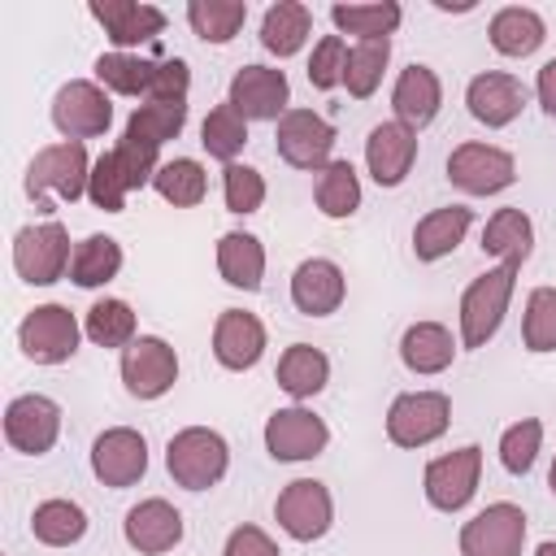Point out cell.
Instances as JSON below:
<instances>
[{
    "label": "cell",
    "instance_id": "5",
    "mask_svg": "<svg viewBox=\"0 0 556 556\" xmlns=\"http://www.w3.org/2000/svg\"><path fill=\"white\" fill-rule=\"evenodd\" d=\"M83 326L65 304H39L17 326V348L35 365H65L78 352Z\"/></svg>",
    "mask_w": 556,
    "mask_h": 556
},
{
    "label": "cell",
    "instance_id": "21",
    "mask_svg": "<svg viewBox=\"0 0 556 556\" xmlns=\"http://www.w3.org/2000/svg\"><path fill=\"white\" fill-rule=\"evenodd\" d=\"M417 161V130L404 122H378L365 139V165L378 187H400Z\"/></svg>",
    "mask_w": 556,
    "mask_h": 556
},
{
    "label": "cell",
    "instance_id": "27",
    "mask_svg": "<svg viewBox=\"0 0 556 556\" xmlns=\"http://www.w3.org/2000/svg\"><path fill=\"white\" fill-rule=\"evenodd\" d=\"M486 39H491V48L500 56H534L543 48V39H547V22L526 4H508V9H500L491 17Z\"/></svg>",
    "mask_w": 556,
    "mask_h": 556
},
{
    "label": "cell",
    "instance_id": "32",
    "mask_svg": "<svg viewBox=\"0 0 556 556\" xmlns=\"http://www.w3.org/2000/svg\"><path fill=\"white\" fill-rule=\"evenodd\" d=\"M182 126H187V100H148V104H139L130 117H126V139H139V143H148V148H165L169 139H178L182 135Z\"/></svg>",
    "mask_w": 556,
    "mask_h": 556
},
{
    "label": "cell",
    "instance_id": "54",
    "mask_svg": "<svg viewBox=\"0 0 556 556\" xmlns=\"http://www.w3.org/2000/svg\"><path fill=\"white\" fill-rule=\"evenodd\" d=\"M547 486H552V495H556V460H552V469H547Z\"/></svg>",
    "mask_w": 556,
    "mask_h": 556
},
{
    "label": "cell",
    "instance_id": "36",
    "mask_svg": "<svg viewBox=\"0 0 556 556\" xmlns=\"http://www.w3.org/2000/svg\"><path fill=\"white\" fill-rule=\"evenodd\" d=\"M313 200L330 222H343L361 208V178L352 169V161H330L326 169H317L313 182Z\"/></svg>",
    "mask_w": 556,
    "mask_h": 556
},
{
    "label": "cell",
    "instance_id": "30",
    "mask_svg": "<svg viewBox=\"0 0 556 556\" xmlns=\"http://www.w3.org/2000/svg\"><path fill=\"white\" fill-rule=\"evenodd\" d=\"M326 382H330V361H326L321 348H313V343H291V348L278 356V387H282L291 400H313Z\"/></svg>",
    "mask_w": 556,
    "mask_h": 556
},
{
    "label": "cell",
    "instance_id": "17",
    "mask_svg": "<svg viewBox=\"0 0 556 556\" xmlns=\"http://www.w3.org/2000/svg\"><path fill=\"white\" fill-rule=\"evenodd\" d=\"M91 473L122 491V486H135L143 473H148V443L139 430L130 426H109L104 434H96L91 443Z\"/></svg>",
    "mask_w": 556,
    "mask_h": 556
},
{
    "label": "cell",
    "instance_id": "11",
    "mask_svg": "<svg viewBox=\"0 0 556 556\" xmlns=\"http://www.w3.org/2000/svg\"><path fill=\"white\" fill-rule=\"evenodd\" d=\"M447 178L465 195H495V191H504V187L517 182V161H513V152H504L495 143H473L469 139V143L452 148Z\"/></svg>",
    "mask_w": 556,
    "mask_h": 556
},
{
    "label": "cell",
    "instance_id": "20",
    "mask_svg": "<svg viewBox=\"0 0 556 556\" xmlns=\"http://www.w3.org/2000/svg\"><path fill=\"white\" fill-rule=\"evenodd\" d=\"M122 534L139 556H165L182 543V513L161 495L139 500L135 508H126Z\"/></svg>",
    "mask_w": 556,
    "mask_h": 556
},
{
    "label": "cell",
    "instance_id": "3",
    "mask_svg": "<svg viewBox=\"0 0 556 556\" xmlns=\"http://www.w3.org/2000/svg\"><path fill=\"white\" fill-rule=\"evenodd\" d=\"M165 469L182 491H208L226 478L230 469V447L217 430L208 426H187L169 439L165 447Z\"/></svg>",
    "mask_w": 556,
    "mask_h": 556
},
{
    "label": "cell",
    "instance_id": "4",
    "mask_svg": "<svg viewBox=\"0 0 556 556\" xmlns=\"http://www.w3.org/2000/svg\"><path fill=\"white\" fill-rule=\"evenodd\" d=\"M52 126L70 143L100 139L113 126V100H109V91L100 83H91V78H70L52 96Z\"/></svg>",
    "mask_w": 556,
    "mask_h": 556
},
{
    "label": "cell",
    "instance_id": "13",
    "mask_svg": "<svg viewBox=\"0 0 556 556\" xmlns=\"http://www.w3.org/2000/svg\"><path fill=\"white\" fill-rule=\"evenodd\" d=\"M526 547V513L508 500L486 504L478 517L460 526V556H521Z\"/></svg>",
    "mask_w": 556,
    "mask_h": 556
},
{
    "label": "cell",
    "instance_id": "16",
    "mask_svg": "<svg viewBox=\"0 0 556 556\" xmlns=\"http://www.w3.org/2000/svg\"><path fill=\"white\" fill-rule=\"evenodd\" d=\"M330 443V426L313 408H274L265 421V452L274 460H313Z\"/></svg>",
    "mask_w": 556,
    "mask_h": 556
},
{
    "label": "cell",
    "instance_id": "2",
    "mask_svg": "<svg viewBox=\"0 0 556 556\" xmlns=\"http://www.w3.org/2000/svg\"><path fill=\"white\" fill-rule=\"evenodd\" d=\"M517 261H500L495 269L478 274L460 295V348H486L508 313L517 287Z\"/></svg>",
    "mask_w": 556,
    "mask_h": 556
},
{
    "label": "cell",
    "instance_id": "12",
    "mask_svg": "<svg viewBox=\"0 0 556 556\" xmlns=\"http://www.w3.org/2000/svg\"><path fill=\"white\" fill-rule=\"evenodd\" d=\"M4 439L22 456L52 452L56 439H61V404L52 395H39V391L9 400V408H4Z\"/></svg>",
    "mask_w": 556,
    "mask_h": 556
},
{
    "label": "cell",
    "instance_id": "23",
    "mask_svg": "<svg viewBox=\"0 0 556 556\" xmlns=\"http://www.w3.org/2000/svg\"><path fill=\"white\" fill-rule=\"evenodd\" d=\"M265 352V326L256 313H243V308H226L213 326V356L222 369H252Z\"/></svg>",
    "mask_w": 556,
    "mask_h": 556
},
{
    "label": "cell",
    "instance_id": "38",
    "mask_svg": "<svg viewBox=\"0 0 556 556\" xmlns=\"http://www.w3.org/2000/svg\"><path fill=\"white\" fill-rule=\"evenodd\" d=\"M96 78L104 91L117 96H148L156 78V61L135 56V52H100L96 56Z\"/></svg>",
    "mask_w": 556,
    "mask_h": 556
},
{
    "label": "cell",
    "instance_id": "33",
    "mask_svg": "<svg viewBox=\"0 0 556 556\" xmlns=\"http://www.w3.org/2000/svg\"><path fill=\"white\" fill-rule=\"evenodd\" d=\"M482 252L500 261H526L534 252V226L521 208H495L491 222L482 226Z\"/></svg>",
    "mask_w": 556,
    "mask_h": 556
},
{
    "label": "cell",
    "instance_id": "31",
    "mask_svg": "<svg viewBox=\"0 0 556 556\" xmlns=\"http://www.w3.org/2000/svg\"><path fill=\"white\" fill-rule=\"evenodd\" d=\"M330 22L339 35L361 39H391L395 26L404 22V9L395 0H369V4H330Z\"/></svg>",
    "mask_w": 556,
    "mask_h": 556
},
{
    "label": "cell",
    "instance_id": "8",
    "mask_svg": "<svg viewBox=\"0 0 556 556\" xmlns=\"http://www.w3.org/2000/svg\"><path fill=\"white\" fill-rule=\"evenodd\" d=\"M478 478H482V447L478 443H465L447 456H434L421 473V491L430 500V508L439 513H460L473 491H478Z\"/></svg>",
    "mask_w": 556,
    "mask_h": 556
},
{
    "label": "cell",
    "instance_id": "1",
    "mask_svg": "<svg viewBox=\"0 0 556 556\" xmlns=\"http://www.w3.org/2000/svg\"><path fill=\"white\" fill-rule=\"evenodd\" d=\"M91 156H87V148L83 143H70V139H61V143H48V148H39L35 156H30V165H26V195L35 200V208H48V200L56 195V200H65V204H74V200H83L87 195V182H91Z\"/></svg>",
    "mask_w": 556,
    "mask_h": 556
},
{
    "label": "cell",
    "instance_id": "41",
    "mask_svg": "<svg viewBox=\"0 0 556 556\" xmlns=\"http://www.w3.org/2000/svg\"><path fill=\"white\" fill-rule=\"evenodd\" d=\"M391 61V39H361L348 48V70H343V87L352 100H369L382 83V70Z\"/></svg>",
    "mask_w": 556,
    "mask_h": 556
},
{
    "label": "cell",
    "instance_id": "43",
    "mask_svg": "<svg viewBox=\"0 0 556 556\" xmlns=\"http://www.w3.org/2000/svg\"><path fill=\"white\" fill-rule=\"evenodd\" d=\"M526 352H556V287H534L521 313Z\"/></svg>",
    "mask_w": 556,
    "mask_h": 556
},
{
    "label": "cell",
    "instance_id": "19",
    "mask_svg": "<svg viewBox=\"0 0 556 556\" xmlns=\"http://www.w3.org/2000/svg\"><path fill=\"white\" fill-rule=\"evenodd\" d=\"M465 104H469V117H473V122L500 130V126H508V122L521 117V109H526V87H521L517 74L482 70V74L469 78V87H465Z\"/></svg>",
    "mask_w": 556,
    "mask_h": 556
},
{
    "label": "cell",
    "instance_id": "51",
    "mask_svg": "<svg viewBox=\"0 0 556 556\" xmlns=\"http://www.w3.org/2000/svg\"><path fill=\"white\" fill-rule=\"evenodd\" d=\"M534 96H539L543 113H547V117H556V56H552V61H543V70H539V78H534Z\"/></svg>",
    "mask_w": 556,
    "mask_h": 556
},
{
    "label": "cell",
    "instance_id": "39",
    "mask_svg": "<svg viewBox=\"0 0 556 556\" xmlns=\"http://www.w3.org/2000/svg\"><path fill=\"white\" fill-rule=\"evenodd\" d=\"M187 22L204 43H230L248 22V0H191Z\"/></svg>",
    "mask_w": 556,
    "mask_h": 556
},
{
    "label": "cell",
    "instance_id": "47",
    "mask_svg": "<svg viewBox=\"0 0 556 556\" xmlns=\"http://www.w3.org/2000/svg\"><path fill=\"white\" fill-rule=\"evenodd\" d=\"M343 70H348V43L343 35H321L313 56H308V83L317 91H334L343 87Z\"/></svg>",
    "mask_w": 556,
    "mask_h": 556
},
{
    "label": "cell",
    "instance_id": "6",
    "mask_svg": "<svg viewBox=\"0 0 556 556\" xmlns=\"http://www.w3.org/2000/svg\"><path fill=\"white\" fill-rule=\"evenodd\" d=\"M452 426V400L443 391H404L387 408V439L395 447H426Z\"/></svg>",
    "mask_w": 556,
    "mask_h": 556
},
{
    "label": "cell",
    "instance_id": "22",
    "mask_svg": "<svg viewBox=\"0 0 556 556\" xmlns=\"http://www.w3.org/2000/svg\"><path fill=\"white\" fill-rule=\"evenodd\" d=\"M348 295V278L334 261L326 256H308L295 265L291 274V304L304 313V317H330Z\"/></svg>",
    "mask_w": 556,
    "mask_h": 556
},
{
    "label": "cell",
    "instance_id": "29",
    "mask_svg": "<svg viewBox=\"0 0 556 556\" xmlns=\"http://www.w3.org/2000/svg\"><path fill=\"white\" fill-rule=\"evenodd\" d=\"M308 30H313V13H308V4H300V0H278V4H269L265 17H261V43H265V52H274L278 61H282V56H295V52L304 48Z\"/></svg>",
    "mask_w": 556,
    "mask_h": 556
},
{
    "label": "cell",
    "instance_id": "40",
    "mask_svg": "<svg viewBox=\"0 0 556 556\" xmlns=\"http://www.w3.org/2000/svg\"><path fill=\"white\" fill-rule=\"evenodd\" d=\"M83 334L96 343V348H130L139 334H135V308L126 300H96L87 308V321H83Z\"/></svg>",
    "mask_w": 556,
    "mask_h": 556
},
{
    "label": "cell",
    "instance_id": "50",
    "mask_svg": "<svg viewBox=\"0 0 556 556\" xmlns=\"http://www.w3.org/2000/svg\"><path fill=\"white\" fill-rule=\"evenodd\" d=\"M222 556H282V552H278V543H274L261 526H235V530L226 534Z\"/></svg>",
    "mask_w": 556,
    "mask_h": 556
},
{
    "label": "cell",
    "instance_id": "7",
    "mask_svg": "<svg viewBox=\"0 0 556 556\" xmlns=\"http://www.w3.org/2000/svg\"><path fill=\"white\" fill-rule=\"evenodd\" d=\"M70 261H74V252H70V235L61 222L22 226L13 235V269L30 287H52L70 269Z\"/></svg>",
    "mask_w": 556,
    "mask_h": 556
},
{
    "label": "cell",
    "instance_id": "46",
    "mask_svg": "<svg viewBox=\"0 0 556 556\" xmlns=\"http://www.w3.org/2000/svg\"><path fill=\"white\" fill-rule=\"evenodd\" d=\"M222 200H226L230 213L248 217V213H256L265 204V178L252 165H239L235 161V165L222 169Z\"/></svg>",
    "mask_w": 556,
    "mask_h": 556
},
{
    "label": "cell",
    "instance_id": "18",
    "mask_svg": "<svg viewBox=\"0 0 556 556\" xmlns=\"http://www.w3.org/2000/svg\"><path fill=\"white\" fill-rule=\"evenodd\" d=\"M91 17L104 26L113 52H130L139 43H152L165 30V9L139 4V0H91Z\"/></svg>",
    "mask_w": 556,
    "mask_h": 556
},
{
    "label": "cell",
    "instance_id": "14",
    "mask_svg": "<svg viewBox=\"0 0 556 556\" xmlns=\"http://www.w3.org/2000/svg\"><path fill=\"white\" fill-rule=\"evenodd\" d=\"M226 104L243 117V122H278L291 104V83L282 70L274 65H243L230 78Z\"/></svg>",
    "mask_w": 556,
    "mask_h": 556
},
{
    "label": "cell",
    "instance_id": "48",
    "mask_svg": "<svg viewBox=\"0 0 556 556\" xmlns=\"http://www.w3.org/2000/svg\"><path fill=\"white\" fill-rule=\"evenodd\" d=\"M113 156H117V169H122V178H126V187L130 191H143V187H152V178H156V169H161V161H156V148H148V143H139V139H117L113 143Z\"/></svg>",
    "mask_w": 556,
    "mask_h": 556
},
{
    "label": "cell",
    "instance_id": "25",
    "mask_svg": "<svg viewBox=\"0 0 556 556\" xmlns=\"http://www.w3.org/2000/svg\"><path fill=\"white\" fill-rule=\"evenodd\" d=\"M469 226H473V208H465V204L430 208V213L413 226V256H417V261H426V265H434V261L452 256V252L465 243Z\"/></svg>",
    "mask_w": 556,
    "mask_h": 556
},
{
    "label": "cell",
    "instance_id": "52",
    "mask_svg": "<svg viewBox=\"0 0 556 556\" xmlns=\"http://www.w3.org/2000/svg\"><path fill=\"white\" fill-rule=\"evenodd\" d=\"M434 9H439V13H469L473 0H460V4H452V0H434Z\"/></svg>",
    "mask_w": 556,
    "mask_h": 556
},
{
    "label": "cell",
    "instance_id": "9",
    "mask_svg": "<svg viewBox=\"0 0 556 556\" xmlns=\"http://www.w3.org/2000/svg\"><path fill=\"white\" fill-rule=\"evenodd\" d=\"M274 148L291 169H326L334 152V126L313 109H287L274 130Z\"/></svg>",
    "mask_w": 556,
    "mask_h": 556
},
{
    "label": "cell",
    "instance_id": "37",
    "mask_svg": "<svg viewBox=\"0 0 556 556\" xmlns=\"http://www.w3.org/2000/svg\"><path fill=\"white\" fill-rule=\"evenodd\" d=\"M122 269V243L113 235H87L78 248H74V261H70V278L74 287H104L113 282Z\"/></svg>",
    "mask_w": 556,
    "mask_h": 556
},
{
    "label": "cell",
    "instance_id": "53",
    "mask_svg": "<svg viewBox=\"0 0 556 556\" xmlns=\"http://www.w3.org/2000/svg\"><path fill=\"white\" fill-rule=\"evenodd\" d=\"M534 556H556V539H547V543H539V547H534Z\"/></svg>",
    "mask_w": 556,
    "mask_h": 556
},
{
    "label": "cell",
    "instance_id": "44",
    "mask_svg": "<svg viewBox=\"0 0 556 556\" xmlns=\"http://www.w3.org/2000/svg\"><path fill=\"white\" fill-rule=\"evenodd\" d=\"M543 447V421L539 417H521L500 434V465L508 473H530Z\"/></svg>",
    "mask_w": 556,
    "mask_h": 556
},
{
    "label": "cell",
    "instance_id": "15",
    "mask_svg": "<svg viewBox=\"0 0 556 556\" xmlns=\"http://www.w3.org/2000/svg\"><path fill=\"white\" fill-rule=\"evenodd\" d=\"M122 382L135 400H161L178 382V352L161 334H139L122 348Z\"/></svg>",
    "mask_w": 556,
    "mask_h": 556
},
{
    "label": "cell",
    "instance_id": "42",
    "mask_svg": "<svg viewBox=\"0 0 556 556\" xmlns=\"http://www.w3.org/2000/svg\"><path fill=\"white\" fill-rule=\"evenodd\" d=\"M200 143H204V152H208L213 161L235 165L239 152H243V143H248V122H243L230 104H217V109H208V117H204V126H200Z\"/></svg>",
    "mask_w": 556,
    "mask_h": 556
},
{
    "label": "cell",
    "instance_id": "24",
    "mask_svg": "<svg viewBox=\"0 0 556 556\" xmlns=\"http://www.w3.org/2000/svg\"><path fill=\"white\" fill-rule=\"evenodd\" d=\"M439 104H443V83L430 65H404L395 87H391V109H395V122H404L408 130H421L439 117Z\"/></svg>",
    "mask_w": 556,
    "mask_h": 556
},
{
    "label": "cell",
    "instance_id": "49",
    "mask_svg": "<svg viewBox=\"0 0 556 556\" xmlns=\"http://www.w3.org/2000/svg\"><path fill=\"white\" fill-rule=\"evenodd\" d=\"M187 87H191L187 61L182 56H165V61H156V78H152L148 100H187Z\"/></svg>",
    "mask_w": 556,
    "mask_h": 556
},
{
    "label": "cell",
    "instance_id": "28",
    "mask_svg": "<svg viewBox=\"0 0 556 556\" xmlns=\"http://www.w3.org/2000/svg\"><path fill=\"white\" fill-rule=\"evenodd\" d=\"M217 274L239 287V291H256L265 278V248L256 235L248 230H226L217 239Z\"/></svg>",
    "mask_w": 556,
    "mask_h": 556
},
{
    "label": "cell",
    "instance_id": "34",
    "mask_svg": "<svg viewBox=\"0 0 556 556\" xmlns=\"http://www.w3.org/2000/svg\"><path fill=\"white\" fill-rule=\"evenodd\" d=\"M30 534L43 547H74L87 534V513L74 500H43L30 513Z\"/></svg>",
    "mask_w": 556,
    "mask_h": 556
},
{
    "label": "cell",
    "instance_id": "10",
    "mask_svg": "<svg viewBox=\"0 0 556 556\" xmlns=\"http://www.w3.org/2000/svg\"><path fill=\"white\" fill-rule=\"evenodd\" d=\"M274 521L282 526V534H291L295 543H313L330 530L334 521V500L326 491V482L317 478H295L278 491L274 500Z\"/></svg>",
    "mask_w": 556,
    "mask_h": 556
},
{
    "label": "cell",
    "instance_id": "26",
    "mask_svg": "<svg viewBox=\"0 0 556 556\" xmlns=\"http://www.w3.org/2000/svg\"><path fill=\"white\" fill-rule=\"evenodd\" d=\"M452 356H456V339H452V330H447L443 321H413V326L404 330V339H400V361H404V369H413V374H421V378L443 374V369L452 365Z\"/></svg>",
    "mask_w": 556,
    "mask_h": 556
},
{
    "label": "cell",
    "instance_id": "35",
    "mask_svg": "<svg viewBox=\"0 0 556 556\" xmlns=\"http://www.w3.org/2000/svg\"><path fill=\"white\" fill-rule=\"evenodd\" d=\"M156 195L174 208H195L204 195H208V174L195 156H174V161H161L156 178H152Z\"/></svg>",
    "mask_w": 556,
    "mask_h": 556
},
{
    "label": "cell",
    "instance_id": "45",
    "mask_svg": "<svg viewBox=\"0 0 556 556\" xmlns=\"http://www.w3.org/2000/svg\"><path fill=\"white\" fill-rule=\"evenodd\" d=\"M126 195H130V187H126V178H122V169H117V156H113V148H109V152H100L96 165H91L87 200H91L96 208H104V213H122V208H126Z\"/></svg>",
    "mask_w": 556,
    "mask_h": 556
}]
</instances>
